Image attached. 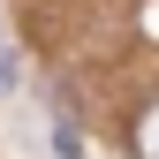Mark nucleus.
<instances>
[{
    "instance_id": "obj_1",
    "label": "nucleus",
    "mask_w": 159,
    "mask_h": 159,
    "mask_svg": "<svg viewBox=\"0 0 159 159\" xmlns=\"http://www.w3.org/2000/svg\"><path fill=\"white\" fill-rule=\"evenodd\" d=\"M129 144H136V159H159V98L144 114H136V129H129Z\"/></svg>"
},
{
    "instance_id": "obj_2",
    "label": "nucleus",
    "mask_w": 159,
    "mask_h": 159,
    "mask_svg": "<svg viewBox=\"0 0 159 159\" xmlns=\"http://www.w3.org/2000/svg\"><path fill=\"white\" fill-rule=\"evenodd\" d=\"M8 91H15V46L0 38V98H8Z\"/></svg>"
}]
</instances>
